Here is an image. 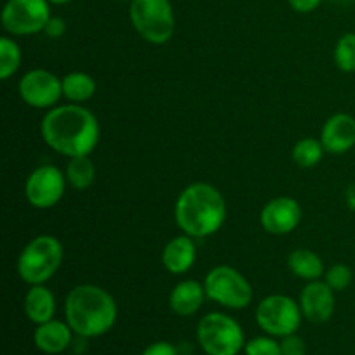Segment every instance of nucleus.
<instances>
[{
	"instance_id": "nucleus-1",
	"label": "nucleus",
	"mask_w": 355,
	"mask_h": 355,
	"mask_svg": "<svg viewBox=\"0 0 355 355\" xmlns=\"http://www.w3.org/2000/svg\"><path fill=\"white\" fill-rule=\"evenodd\" d=\"M40 134L52 151L73 158L90 155L99 142L101 128L96 114L82 104H62L45 113Z\"/></svg>"
},
{
	"instance_id": "nucleus-2",
	"label": "nucleus",
	"mask_w": 355,
	"mask_h": 355,
	"mask_svg": "<svg viewBox=\"0 0 355 355\" xmlns=\"http://www.w3.org/2000/svg\"><path fill=\"white\" fill-rule=\"evenodd\" d=\"M118 319L113 295L97 284H78L64 300V321L80 338H99L111 331Z\"/></svg>"
},
{
	"instance_id": "nucleus-3",
	"label": "nucleus",
	"mask_w": 355,
	"mask_h": 355,
	"mask_svg": "<svg viewBox=\"0 0 355 355\" xmlns=\"http://www.w3.org/2000/svg\"><path fill=\"white\" fill-rule=\"evenodd\" d=\"M227 207L220 191L208 182H193L179 194L173 208L175 224L191 238H207L224 225Z\"/></svg>"
},
{
	"instance_id": "nucleus-4",
	"label": "nucleus",
	"mask_w": 355,
	"mask_h": 355,
	"mask_svg": "<svg viewBox=\"0 0 355 355\" xmlns=\"http://www.w3.org/2000/svg\"><path fill=\"white\" fill-rule=\"evenodd\" d=\"M64 259L62 243L55 236L40 234L31 239L17 259V274L30 286L52 279Z\"/></svg>"
},
{
	"instance_id": "nucleus-5",
	"label": "nucleus",
	"mask_w": 355,
	"mask_h": 355,
	"mask_svg": "<svg viewBox=\"0 0 355 355\" xmlns=\"http://www.w3.org/2000/svg\"><path fill=\"white\" fill-rule=\"evenodd\" d=\"M196 340L207 355H238L246 345L241 324L222 312H210L200 319Z\"/></svg>"
},
{
	"instance_id": "nucleus-6",
	"label": "nucleus",
	"mask_w": 355,
	"mask_h": 355,
	"mask_svg": "<svg viewBox=\"0 0 355 355\" xmlns=\"http://www.w3.org/2000/svg\"><path fill=\"white\" fill-rule=\"evenodd\" d=\"M128 16L139 37L153 45H163L173 37L175 14L170 0H132Z\"/></svg>"
},
{
	"instance_id": "nucleus-7",
	"label": "nucleus",
	"mask_w": 355,
	"mask_h": 355,
	"mask_svg": "<svg viewBox=\"0 0 355 355\" xmlns=\"http://www.w3.org/2000/svg\"><path fill=\"white\" fill-rule=\"evenodd\" d=\"M208 300L231 311H243L253 300V288L250 281L231 266H217L207 274L203 281Z\"/></svg>"
},
{
	"instance_id": "nucleus-8",
	"label": "nucleus",
	"mask_w": 355,
	"mask_h": 355,
	"mask_svg": "<svg viewBox=\"0 0 355 355\" xmlns=\"http://www.w3.org/2000/svg\"><path fill=\"white\" fill-rule=\"evenodd\" d=\"M302 309L298 302L288 295H269L262 298L255 309L257 326L274 338L293 335L302 324Z\"/></svg>"
},
{
	"instance_id": "nucleus-9",
	"label": "nucleus",
	"mask_w": 355,
	"mask_h": 355,
	"mask_svg": "<svg viewBox=\"0 0 355 355\" xmlns=\"http://www.w3.org/2000/svg\"><path fill=\"white\" fill-rule=\"evenodd\" d=\"M51 16L49 0H7L2 9V26L14 37H26L44 31Z\"/></svg>"
},
{
	"instance_id": "nucleus-10",
	"label": "nucleus",
	"mask_w": 355,
	"mask_h": 355,
	"mask_svg": "<svg viewBox=\"0 0 355 355\" xmlns=\"http://www.w3.org/2000/svg\"><path fill=\"white\" fill-rule=\"evenodd\" d=\"M66 186L68 180L64 172L54 165H42L28 175L24 182V196L33 208L49 210L62 200Z\"/></svg>"
},
{
	"instance_id": "nucleus-11",
	"label": "nucleus",
	"mask_w": 355,
	"mask_h": 355,
	"mask_svg": "<svg viewBox=\"0 0 355 355\" xmlns=\"http://www.w3.org/2000/svg\"><path fill=\"white\" fill-rule=\"evenodd\" d=\"M19 97L35 110H51L62 97V82L49 69L35 68L19 80Z\"/></svg>"
},
{
	"instance_id": "nucleus-12",
	"label": "nucleus",
	"mask_w": 355,
	"mask_h": 355,
	"mask_svg": "<svg viewBox=\"0 0 355 355\" xmlns=\"http://www.w3.org/2000/svg\"><path fill=\"white\" fill-rule=\"evenodd\" d=\"M300 222L302 207L293 198H274L260 211V225L272 236L290 234L300 225Z\"/></svg>"
},
{
	"instance_id": "nucleus-13",
	"label": "nucleus",
	"mask_w": 355,
	"mask_h": 355,
	"mask_svg": "<svg viewBox=\"0 0 355 355\" xmlns=\"http://www.w3.org/2000/svg\"><path fill=\"white\" fill-rule=\"evenodd\" d=\"M302 314L312 324H324L335 314V291L326 284V281H311L300 291Z\"/></svg>"
},
{
	"instance_id": "nucleus-14",
	"label": "nucleus",
	"mask_w": 355,
	"mask_h": 355,
	"mask_svg": "<svg viewBox=\"0 0 355 355\" xmlns=\"http://www.w3.org/2000/svg\"><path fill=\"white\" fill-rule=\"evenodd\" d=\"M321 142L329 155H345L355 146V118L349 113H336L326 120Z\"/></svg>"
},
{
	"instance_id": "nucleus-15",
	"label": "nucleus",
	"mask_w": 355,
	"mask_h": 355,
	"mask_svg": "<svg viewBox=\"0 0 355 355\" xmlns=\"http://www.w3.org/2000/svg\"><path fill=\"white\" fill-rule=\"evenodd\" d=\"M73 329L66 321L59 319H51L44 324H37L33 333V343L42 354L47 355H59L73 342Z\"/></svg>"
},
{
	"instance_id": "nucleus-16",
	"label": "nucleus",
	"mask_w": 355,
	"mask_h": 355,
	"mask_svg": "<svg viewBox=\"0 0 355 355\" xmlns=\"http://www.w3.org/2000/svg\"><path fill=\"white\" fill-rule=\"evenodd\" d=\"M207 298L208 297L203 283L194 279H186L177 283L173 290L170 291L168 305L173 314L180 315V318H191V315H194L203 307Z\"/></svg>"
},
{
	"instance_id": "nucleus-17",
	"label": "nucleus",
	"mask_w": 355,
	"mask_h": 355,
	"mask_svg": "<svg viewBox=\"0 0 355 355\" xmlns=\"http://www.w3.org/2000/svg\"><path fill=\"white\" fill-rule=\"evenodd\" d=\"M194 262H196V245L194 238L187 234L170 239L162 252L163 267L173 276L186 274L194 266Z\"/></svg>"
},
{
	"instance_id": "nucleus-18",
	"label": "nucleus",
	"mask_w": 355,
	"mask_h": 355,
	"mask_svg": "<svg viewBox=\"0 0 355 355\" xmlns=\"http://www.w3.org/2000/svg\"><path fill=\"white\" fill-rule=\"evenodd\" d=\"M24 315L33 324H44L55 315V297L45 284H33L24 295Z\"/></svg>"
},
{
	"instance_id": "nucleus-19",
	"label": "nucleus",
	"mask_w": 355,
	"mask_h": 355,
	"mask_svg": "<svg viewBox=\"0 0 355 355\" xmlns=\"http://www.w3.org/2000/svg\"><path fill=\"white\" fill-rule=\"evenodd\" d=\"M288 269L304 281H318L324 276V263H322L321 257L312 250L298 248L293 250L288 257Z\"/></svg>"
},
{
	"instance_id": "nucleus-20",
	"label": "nucleus",
	"mask_w": 355,
	"mask_h": 355,
	"mask_svg": "<svg viewBox=\"0 0 355 355\" xmlns=\"http://www.w3.org/2000/svg\"><path fill=\"white\" fill-rule=\"evenodd\" d=\"M62 97L73 104H83L94 97L97 90V83L89 73L71 71L61 78Z\"/></svg>"
},
{
	"instance_id": "nucleus-21",
	"label": "nucleus",
	"mask_w": 355,
	"mask_h": 355,
	"mask_svg": "<svg viewBox=\"0 0 355 355\" xmlns=\"http://www.w3.org/2000/svg\"><path fill=\"white\" fill-rule=\"evenodd\" d=\"M66 180L76 191H85L96 180V165L90 159V155L73 156L66 165Z\"/></svg>"
},
{
	"instance_id": "nucleus-22",
	"label": "nucleus",
	"mask_w": 355,
	"mask_h": 355,
	"mask_svg": "<svg viewBox=\"0 0 355 355\" xmlns=\"http://www.w3.org/2000/svg\"><path fill=\"white\" fill-rule=\"evenodd\" d=\"M324 146H322L321 139L315 137H305L295 144V148L291 149V156H293V162L297 163L302 168H312V166L318 165L319 162L324 156Z\"/></svg>"
},
{
	"instance_id": "nucleus-23",
	"label": "nucleus",
	"mask_w": 355,
	"mask_h": 355,
	"mask_svg": "<svg viewBox=\"0 0 355 355\" xmlns=\"http://www.w3.org/2000/svg\"><path fill=\"white\" fill-rule=\"evenodd\" d=\"M23 54L16 40L9 37L0 38V78L9 80L19 69Z\"/></svg>"
},
{
	"instance_id": "nucleus-24",
	"label": "nucleus",
	"mask_w": 355,
	"mask_h": 355,
	"mask_svg": "<svg viewBox=\"0 0 355 355\" xmlns=\"http://www.w3.org/2000/svg\"><path fill=\"white\" fill-rule=\"evenodd\" d=\"M333 58L340 71L355 73V33L350 31L338 38Z\"/></svg>"
},
{
	"instance_id": "nucleus-25",
	"label": "nucleus",
	"mask_w": 355,
	"mask_h": 355,
	"mask_svg": "<svg viewBox=\"0 0 355 355\" xmlns=\"http://www.w3.org/2000/svg\"><path fill=\"white\" fill-rule=\"evenodd\" d=\"M354 279L352 269L345 263H335L329 269H326L324 281L333 291H343L350 286Z\"/></svg>"
},
{
	"instance_id": "nucleus-26",
	"label": "nucleus",
	"mask_w": 355,
	"mask_h": 355,
	"mask_svg": "<svg viewBox=\"0 0 355 355\" xmlns=\"http://www.w3.org/2000/svg\"><path fill=\"white\" fill-rule=\"evenodd\" d=\"M245 355H283L281 354V343L274 336H255L246 342Z\"/></svg>"
},
{
	"instance_id": "nucleus-27",
	"label": "nucleus",
	"mask_w": 355,
	"mask_h": 355,
	"mask_svg": "<svg viewBox=\"0 0 355 355\" xmlns=\"http://www.w3.org/2000/svg\"><path fill=\"white\" fill-rule=\"evenodd\" d=\"M281 354L283 355H305L307 354V345H305L304 338L293 333L281 338Z\"/></svg>"
},
{
	"instance_id": "nucleus-28",
	"label": "nucleus",
	"mask_w": 355,
	"mask_h": 355,
	"mask_svg": "<svg viewBox=\"0 0 355 355\" xmlns=\"http://www.w3.org/2000/svg\"><path fill=\"white\" fill-rule=\"evenodd\" d=\"M141 355H180L179 349L170 342H155L146 347Z\"/></svg>"
},
{
	"instance_id": "nucleus-29",
	"label": "nucleus",
	"mask_w": 355,
	"mask_h": 355,
	"mask_svg": "<svg viewBox=\"0 0 355 355\" xmlns=\"http://www.w3.org/2000/svg\"><path fill=\"white\" fill-rule=\"evenodd\" d=\"M44 33L47 35L49 38L58 40V38H61L62 35L66 33V21L59 16H51V19H49L47 24H45Z\"/></svg>"
},
{
	"instance_id": "nucleus-30",
	"label": "nucleus",
	"mask_w": 355,
	"mask_h": 355,
	"mask_svg": "<svg viewBox=\"0 0 355 355\" xmlns=\"http://www.w3.org/2000/svg\"><path fill=\"white\" fill-rule=\"evenodd\" d=\"M288 3L291 6V9L297 10L300 14H309L312 10L318 9L322 3V0H288Z\"/></svg>"
},
{
	"instance_id": "nucleus-31",
	"label": "nucleus",
	"mask_w": 355,
	"mask_h": 355,
	"mask_svg": "<svg viewBox=\"0 0 355 355\" xmlns=\"http://www.w3.org/2000/svg\"><path fill=\"white\" fill-rule=\"evenodd\" d=\"M345 200H347V207H349L352 211H355V184L347 187Z\"/></svg>"
},
{
	"instance_id": "nucleus-32",
	"label": "nucleus",
	"mask_w": 355,
	"mask_h": 355,
	"mask_svg": "<svg viewBox=\"0 0 355 355\" xmlns=\"http://www.w3.org/2000/svg\"><path fill=\"white\" fill-rule=\"evenodd\" d=\"M51 3H54V6H64V3H69L71 0H49Z\"/></svg>"
},
{
	"instance_id": "nucleus-33",
	"label": "nucleus",
	"mask_w": 355,
	"mask_h": 355,
	"mask_svg": "<svg viewBox=\"0 0 355 355\" xmlns=\"http://www.w3.org/2000/svg\"><path fill=\"white\" fill-rule=\"evenodd\" d=\"M114 2H132V0H114Z\"/></svg>"
}]
</instances>
